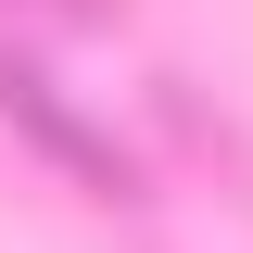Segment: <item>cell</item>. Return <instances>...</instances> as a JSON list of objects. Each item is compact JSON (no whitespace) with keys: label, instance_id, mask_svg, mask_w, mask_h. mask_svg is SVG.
Masks as SVG:
<instances>
[{"label":"cell","instance_id":"cell-1","mask_svg":"<svg viewBox=\"0 0 253 253\" xmlns=\"http://www.w3.org/2000/svg\"><path fill=\"white\" fill-rule=\"evenodd\" d=\"M0 114L26 126V139H38L76 190H101V203H126V190H139V177H126V152H114V139H101V126L51 89V76H38V63H13V51H0Z\"/></svg>","mask_w":253,"mask_h":253}]
</instances>
